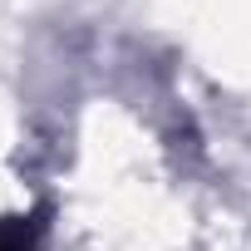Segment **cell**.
<instances>
[{"label": "cell", "mask_w": 251, "mask_h": 251, "mask_svg": "<svg viewBox=\"0 0 251 251\" xmlns=\"http://www.w3.org/2000/svg\"><path fill=\"white\" fill-rule=\"evenodd\" d=\"M45 236H50V207L0 217V251H45Z\"/></svg>", "instance_id": "1"}]
</instances>
